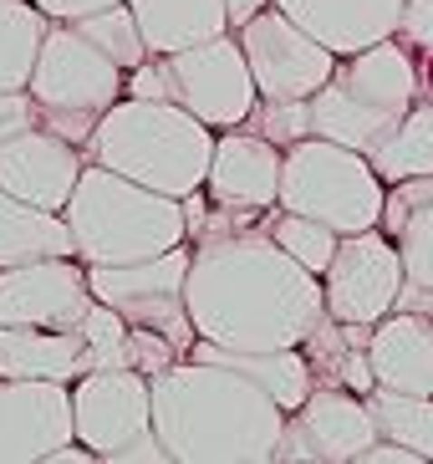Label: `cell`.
Segmentation results:
<instances>
[{
	"label": "cell",
	"instance_id": "obj_1",
	"mask_svg": "<svg viewBox=\"0 0 433 464\" xmlns=\"http://www.w3.org/2000/svg\"><path fill=\"white\" fill-rule=\"evenodd\" d=\"M184 296L194 332L219 347H301L326 316L322 276L285 256L265 225L199 240Z\"/></svg>",
	"mask_w": 433,
	"mask_h": 464
},
{
	"label": "cell",
	"instance_id": "obj_2",
	"mask_svg": "<svg viewBox=\"0 0 433 464\" xmlns=\"http://www.w3.org/2000/svg\"><path fill=\"white\" fill-rule=\"evenodd\" d=\"M153 429L174 464H271L285 409L225 362L178 357L153 378Z\"/></svg>",
	"mask_w": 433,
	"mask_h": 464
},
{
	"label": "cell",
	"instance_id": "obj_3",
	"mask_svg": "<svg viewBox=\"0 0 433 464\" xmlns=\"http://www.w3.org/2000/svg\"><path fill=\"white\" fill-rule=\"evenodd\" d=\"M215 128L199 123L178 102H143V97H118L92 138H87V164L118 169L159 194H184L204 189L209 159H215Z\"/></svg>",
	"mask_w": 433,
	"mask_h": 464
},
{
	"label": "cell",
	"instance_id": "obj_4",
	"mask_svg": "<svg viewBox=\"0 0 433 464\" xmlns=\"http://www.w3.org/2000/svg\"><path fill=\"white\" fill-rule=\"evenodd\" d=\"M62 215L72 225L77 260H87V266H122V260H149L174 246H189L184 199L159 194L102 164L82 169Z\"/></svg>",
	"mask_w": 433,
	"mask_h": 464
},
{
	"label": "cell",
	"instance_id": "obj_5",
	"mask_svg": "<svg viewBox=\"0 0 433 464\" xmlns=\"http://www.w3.org/2000/svg\"><path fill=\"white\" fill-rule=\"evenodd\" d=\"M419 97H423L419 52L403 36H388V42L337 56V72L312 97V133L347 143V149L372 159Z\"/></svg>",
	"mask_w": 433,
	"mask_h": 464
},
{
	"label": "cell",
	"instance_id": "obj_6",
	"mask_svg": "<svg viewBox=\"0 0 433 464\" xmlns=\"http://www.w3.org/2000/svg\"><path fill=\"white\" fill-rule=\"evenodd\" d=\"M128 97L178 102L199 123L225 133V128L250 123V112L260 102V87H255L250 62H245L240 36L225 31V36H209L199 46H184V52H168V56L153 52L149 62H138L128 72Z\"/></svg>",
	"mask_w": 433,
	"mask_h": 464
},
{
	"label": "cell",
	"instance_id": "obj_7",
	"mask_svg": "<svg viewBox=\"0 0 433 464\" xmlns=\"http://www.w3.org/2000/svg\"><path fill=\"white\" fill-rule=\"evenodd\" d=\"M382 199H388V179L367 153L332 143L312 133L285 149L281 164V209L306 219H322L342 235L372 230L382 225Z\"/></svg>",
	"mask_w": 433,
	"mask_h": 464
},
{
	"label": "cell",
	"instance_id": "obj_8",
	"mask_svg": "<svg viewBox=\"0 0 433 464\" xmlns=\"http://www.w3.org/2000/svg\"><path fill=\"white\" fill-rule=\"evenodd\" d=\"M31 97L41 102V128L87 149L97 118L118 97H128V67H118L102 46H92L72 21H52L36 72H31Z\"/></svg>",
	"mask_w": 433,
	"mask_h": 464
},
{
	"label": "cell",
	"instance_id": "obj_9",
	"mask_svg": "<svg viewBox=\"0 0 433 464\" xmlns=\"http://www.w3.org/2000/svg\"><path fill=\"white\" fill-rule=\"evenodd\" d=\"M189 260L194 246H174L149 260H122V266H87L92 296L108 301L112 312L128 316V327H149L174 337L178 347H194V316H189Z\"/></svg>",
	"mask_w": 433,
	"mask_h": 464
},
{
	"label": "cell",
	"instance_id": "obj_10",
	"mask_svg": "<svg viewBox=\"0 0 433 464\" xmlns=\"http://www.w3.org/2000/svg\"><path fill=\"white\" fill-rule=\"evenodd\" d=\"M378 439V419L367 409V393L316 382L301 409L285 413L275 459L281 464H357V454Z\"/></svg>",
	"mask_w": 433,
	"mask_h": 464
},
{
	"label": "cell",
	"instance_id": "obj_11",
	"mask_svg": "<svg viewBox=\"0 0 433 464\" xmlns=\"http://www.w3.org/2000/svg\"><path fill=\"white\" fill-rule=\"evenodd\" d=\"M235 36H240L245 62L255 72L260 97H316L326 77L337 72V52L322 46L306 26H296L281 5L245 21Z\"/></svg>",
	"mask_w": 433,
	"mask_h": 464
},
{
	"label": "cell",
	"instance_id": "obj_12",
	"mask_svg": "<svg viewBox=\"0 0 433 464\" xmlns=\"http://www.w3.org/2000/svg\"><path fill=\"white\" fill-rule=\"evenodd\" d=\"M408 271L398 246L388 240L382 225L357 235H342L337 260L326 266L322 286H326V312L342 316V322H362V327H378L382 316L393 312L398 291H403Z\"/></svg>",
	"mask_w": 433,
	"mask_h": 464
},
{
	"label": "cell",
	"instance_id": "obj_13",
	"mask_svg": "<svg viewBox=\"0 0 433 464\" xmlns=\"http://www.w3.org/2000/svg\"><path fill=\"white\" fill-rule=\"evenodd\" d=\"M87 260L52 256L0 271V327H62L77 332L92 312Z\"/></svg>",
	"mask_w": 433,
	"mask_h": 464
},
{
	"label": "cell",
	"instance_id": "obj_14",
	"mask_svg": "<svg viewBox=\"0 0 433 464\" xmlns=\"http://www.w3.org/2000/svg\"><path fill=\"white\" fill-rule=\"evenodd\" d=\"M72 413L77 439L92 444L97 459L108 464L122 444L153 429V378L138 368H92L72 382Z\"/></svg>",
	"mask_w": 433,
	"mask_h": 464
},
{
	"label": "cell",
	"instance_id": "obj_15",
	"mask_svg": "<svg viewBox=\"0 0 433 464\" xmlns=\"http://www.w3.org/2000/svg\"><path fill=\"white\" fill-rule=\"evenodd\" d=\"M67 439H77L72 382L0 378V464H46Z\"/></svg>",
	"mask_w": 433,
	"mask_h": 464
},
{
	"label": "cell",
	"instance_id": "obj_16",
	"mask_svg": "<svg viewBox=\"0 0 433 464\" xmlns=\"http://www.w3.org/2000/svg\"><path fill=\"white\" fill-rule=\"evenodd\" d=\"M82 169H87V149L52 128H31L0 143V189L41 209H67Z\"/></svg>",
	"mask_w": 433,
	"mask_h": 464
},
{
	"label": "cell",
	"instance_id": "obj_17",
	"mask_svg": "<svg viewBox=\"0 0 433 464\" xmlns=\"http://www.w3.org/2000/svg\"><path fill=\"white\" fill-rule=\"evenodd\" d=\"M281 164H285V149L271 143L265 133H255L250 123L225 128L215 138L204 194L230 209H275L281 205Z\"/></svg>",
	"mask_w": 433,
	"mask_h": 464
},
{
	"label": "cell",
	"instance_id": "obj_18",
	"mask_svg": "<svg viewBox=\"0 0 433 464\" xmlns=\"http://www.w3.org/2000/svg\"><path fill=\"white\" fill-rule=\"evenodd\" d=\"M296 26H306L322 46L337 56L362 52L372 42H388L403 26L408 0H275Z\"/></svg>",
	"mask_w": 433,
	"mask_h": 464
},
{
	"label": "cell",
	"instance_id": "obj_19",
	"mask_svg": "<svg viewBox=\"0 0 433 464\" xmlns=\"http://www.w3.org/2000/svg\"><path fill=\"white\" fill-rule=\"evenodd\" d=\"M372 372L382 388L433 393V312H388L372 327Z\"/></svg>",
	"mask_w": 433,
	"mask_h": 464
},
{
	"label": "cell",
	"instance_id": "obj_20",
	"mask_svg": "<svg viewBox=\"0 0 433 464\" xmlns=\"http://www.w3.org/2000/svg\"><path fill=\"white\" fill-rule=\"evenodd\" d=\"M189 357H204V362H225V368L245 372L250 382H260L265 393L281 403L285 413L301 409L306 393L316 388V372H312V357L301 347H219L209 337H194Z\"/></svg>",
	"mask_w": 433,
	"mask_h": 464
},
{
	"label": "cell",
	"instance_id": "obj_21",
	"mask_svg": "<svg viewBox=\"0 0 433 464\" xmlns=\"http://www.w3.org/2000/svg\"><path fill=\"white\" fill-rule=\"evenodd\" d=\"M382 230L403 256L408 281L433 286V174L398 179L382 199Z\"/></svg>",
	"mask_w": 433,
	"mask_h": 464
},
{
	"label": "cell",
	"instance_id": "obj_22",
	"mask_svg": "<svg viewBox=\"0 0 433 464\" xmlns=\"http://www.w3.org/2000/svg\"><path fill=\"white\" fill-rule=\"evenodd\" d=\"M87 372L82 332L62 327H0V378L77 382Z\"/></svg>",
	"mask_w": 433,
	"mask_h": 464
},
{
	"label": "cell",
	"instance_id": "obj_23",
	"mask_svg": "<svg viewBox=\"0 0 433 464\" xmlns=\"http://www.w3.org/2000/svg\"><path fill=\"white\" fill-rule=\"evenodd\" d=\"M301 353L312 357L316 382H337V388H352V393H372L378 388L372 327H362V322H342V316L326 312L312 327V337L301 342Z\"/></svg>",
	"mask_w": 433,
	"mask_h": 464
},
{
	"label": "cell",
	"instance_id": "obj_24",
	"mask_svg": "<svg viewBox=\"0 0 433 464\" xmlns=\"http://www.w3.org/2000/svg\"><path fill=\"white\" fill-rule=\"evenodd\" d=\"M52 256H77L67 215L0 189V271L26 266V260H52Z\"/></svg>",
	"mask_w": 433,
	"mask_h": 464
},
{
	"label": "cell",
	"instance_id": "obj_25",
	"mask_svg": "<svg viewBox=\"0 0 433 464\" xmlns=\"http://www.w3.org/2000/svg\"><path fill=\"white\" fill-rule=\"evenodd\" d=\"M128 5H133L138 26H143L149 52H159V56L199 46L209 36H225L230 31L225 0H128Z\"/></svg>",
	"mask_w": 433,
	"mask_h": 464
},
{
	"label": "cell",
	"instance_id": "obj_26",
	"mask_svg": "<svg viewBox=\"0 0 433 464\" xmlns=\"http://www.w3.org/2000/svg\"><path fill=\"white\" fill-rule=\"evenodd\" d=\"M46 26H52V15L36 0H0V92L31 87Z\"/></svg>",
	"mask_w": 433,
	"mask_h": 464
},
{
	"label": "cell",
	"instance_id": "obj_27",
	"mask_svg": "<svg viewBox=\"0 0 433 464\" xmlns=\"http://www.w3.org/2000/svg\"><path fill=\"white\" fill-rule=\"evenodd\" d=\"M367 409L378 419L382 439H398L419 454L423 464H433V393H403V388H372Z\"/></svg>",
	"mask_w": 433,
	"mask_h": 464
},
{
	"label": "cell",
	"instance_id": "obj_28",
	"mask_svg": "<svg viewBox=\"0 0 433 464\" xmlns=\"http://www.w3.org/2000/svg\"><path fill=\"white\" fill-rule=\"evenodd\" d=\"M372 164L388 184L398 179H419V174H433V97H419L408 118L388 133L378 153H372Z\"/></svg>",
	"mask_w": 433,
	"mask_h": 464
},
{
	"label": "cell",
	"instance_id": "obj_29",
	"mask_svg": "<svg viewBox=\"0 0 433 464\" xmlns=\"http://www.w3.org/2000/svg\"><path fill=\"white\" fill-rule=\"evenodd\" d=\"M72 26H77L92 46H102V52H108L118 67H128V72H133L138 62H149V56H153L149 42H143V26H138V15H133V5H128V0H118V5H102V11L72 21Z\"/></svg>",
	"mask_w": 433,
	"mask_h": 464
},
{
	"label": "cell",
	"instance_id": "obj_30",
	"mask_svg": "<svg viewBox=\"0 0 433 464\" xmlns=\"http://www.w3.org/2000/svg\"><path fill=\"white\" fill-rule=\"evenodd\" d=\"M265 230L275 235V246L285 250V256H296L306 271L326 276V266L337 260V246H342V230H332V225H322V219H306V215H291V209L275 205L271 225Z\"/></svg>",
	"mask_w": 433,
	"mask_h": 464
},
{
	"label": "cell",
	"instance_id": "obj_31",
	"mask_svg": "<svg viewBox=\"0 0 433 464\" xmlns=\"http://www.w3.org/2000/svg\"><path fill=\"white\" fill-rule=\"evenodd\" d=\"M82 347H87V372L92 368H133V327L128 316L112 312L108 301H92V312L82 322Z\"/></svg>",
	"mask_w": 433,
	"mask_h": 464
},
{
	"label": "cell",
	"instance_id": "obj_32",
	"mask_svg": "<svg viewBox=\"0 0 433 464\" xmlns=\"http://www.w3.org/2000/svg\"><path fill=\"white\" fill-rule=\"evenodd\" d=\"M250 128L291 149L301 138H312V97H260L250 112Z\"/></svg>",
	"mask_w": 433,
	"mask_h": 464
},
{
	"label": "cell",
	"instance_id": "obj_33",
	"mask_svg": "<svg viewBox=\"0 0 433 464\" xmlns=\"http://www.w3.org/2000/svg\"><path fill=\"white\" fill-rule=\"evenodd\" d=\"M178 357H189V347H178L174 337H163V332H149V327H133V368L159 378L163 368H174Z\"/></svg>",
	"mask_w": 433,
	"mask_h": 464
},
{
	"label": "cell",
	"instance_id": "obj_34",
	"mask_svg": "<svg viewBox=\"0 0 433 464\" xmlns=\"http://www.w3.org/2000/svg\"><path fill=\"white\" fill-rule=\"evenodd\" d=\"M31 128H41V102L31 97V87L0 92V143L15 133H31Z\"/></svg>",
	"mask_w": 433,
	"mask_h": 464
},
{
	"label": "cell",
	"instance_id": "obj_35",
	"mask_svg": "<svg viewBox=\"0 0 433 464\" xmlns=\"http://www.w3.org/2000/svg\"><path fill=\"white\" fill-rule=\"evenodd\" d=\"M398 36H403L419 56H433V0H408Z\"/></svg>",
	"mask_w": 433,
	"mask_h": 464
},
{
	"label": "cell",
	"instance_id": "obj_36",
	"mask_svg": "<svg viewBox=\"0 0 433 464\" xmlns=\"http://www.w3.org/2000/svg\"><path fill=\"white\" fill-rule=\"evenodd\" d=\"M357 464H423V459L408 450V444H398V439H382V434H378L362 454H357Z\"/></svg>",
	"mask_w": 433,
	"mask_h": 464
},
{
	"label": "cell",
	"instance_id": "obj_37",
	"mask_svg": "<svg viewBox=\"0 0 433 464\" xmlns=\"http://www.w3.org/2000/svg\"><path fill=\"white\" fill-rule=\"evenodd\" d=\"M36 5L52 15V21H82V15L102 11V5H118V0H36Z\"/></svg>",
	"mask_w": 433,
	"mask_h": 464
},
{
	"label": "cell",
	"instance_id": "obj_38",
	"mask_svg": "<svg viewBox=\"0 0 433 464\" xmlns=\"http://www.w3.org/2000/svg\"><path fill=\"white\" fill-rule=\"evenodd\" d=\"M275 0H225V15H230V31H240L245 21H255L260 11H271Z\"/></svg>",
	"mask_w": 433,
	"mask_h": 464
}]
</instances>
